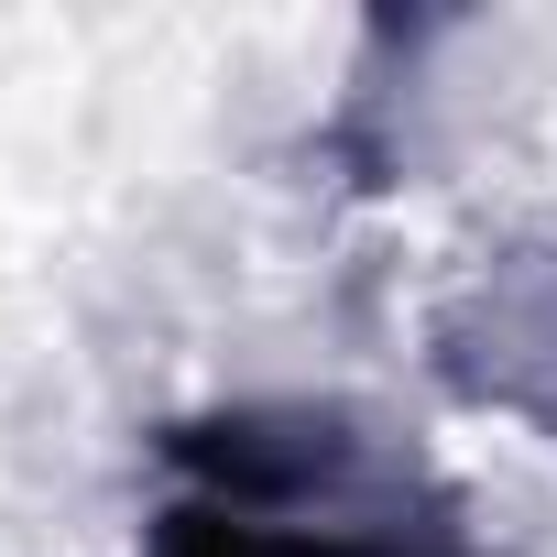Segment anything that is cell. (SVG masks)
I'll return each instance as SVG.
<instances>
[{
	"mask_svg": "<svg viewBox=\"0 0 557 557\" xmlns=\"http://www.w3.org/2000/svg\"><path fill=\"white\" fill-rule=\"evenodd\" d=\"M143 557H492L470 503L339 405H219L153 437Z\"/></svg>",
	"mask_w": 557,
	"mask_h": 557,
	"instance_id": "6da1fadb",
	"label": "cell"
}]
</instances>
